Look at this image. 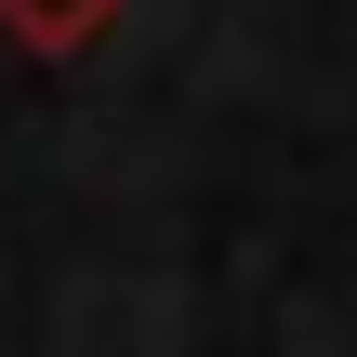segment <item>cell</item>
Masks as SVG:
<instances>
[{
	"mask_svg": "<svg viewBox=\"0 0 357 357\" xmlns=\"http://www.w3.org/2000/svg\"><path fill=\"white\" fill-rule=\"evenodd\" d=\"M106 26H119V0H0V40H13V53H40V66L93 53Z\"/></svg>",
	"mask_w": 357,
	"mask_h": 357,
	"instance_id": "1",
	"label": "cell"
}]
</instances>
